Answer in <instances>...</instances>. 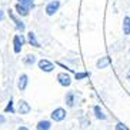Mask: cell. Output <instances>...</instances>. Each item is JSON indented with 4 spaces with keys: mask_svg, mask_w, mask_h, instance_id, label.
<instances>
[{
    "mask_svg": "<svg viewBox=\"0 0 130 130\" xmlns=\"http://www.w3.org/2000/svg\"><path fill=\"white\" fill-rule=\"evenodd\" d=\"M4 122H6V119H4V116H3V115H0V124H3Z\"/></svg>",
    "mask_w": 130,
    "mask_h": 130,
    "instance_id": "7402d4cb",
    "label": "cell"
},
{
    "mask_svg": "<svg viewBox=\"0 0 130 130\" xmlns=\"http://www.w3.org/2000/svg\"><path fill=\"white\" fill-rule=\"evenodd\" d=\"M17 3L26 6L27 9H33L35 7V0H17Z\"/></svg>",
    "mask_w": 130,
    "mask_h": 130,
    "instance_id": "2e32d148",
    "label": "cell"
},
{
    "mask_svg": "<svg viewBox=\"0 0 130 130\" xmlns=\"http://www.w3.org/2000/svg\"><path fill=\"white\" fill-rule=\"evenodd\" d=\"M27 42H29V44H31L33 47H40L37 39H36V35L33 31H29V33H27Z\"/></svg>",
    "mask_w": 130,
    "mask_h": 130,
    "instance_id": "30bf717a",
    "label": "cell"
},
{
    "mask_svg": "<svg viewBox=\"0 0 130 130\" xmlns=\"http://www.w3.org/2000/svg\"><path fill=\"white\" fill-rule=\"evenodd\" d=\"M66 104L69 107L74 106V93L73 92H67V94H66Z\"/></svg>",
    "mask_w": 130,
    "mask_h": 130,
    "instance_id": "9a60e30c",
    "label": "cell"
},
{
    "mask_svg": "<svg viewBox=\"0 0 130 130\" xmlns=\"http://www.w3.org/2000/svg\"><path fill=\"white\" fill-rule=\"evenodd\" d=\"M27 83H29V77H27V74H22V76L19 77V82H17V87H19L20 92H24V90H26Z\"/></svg>",
    "mask_w": 130,
    "mask_h": 130,
    "instance_id": "ba28073f",
    "label": "cell"
},
{
    "mask_svg": "<svg viewBox=\"0 0 130 130\" xmlns=\"http://www.w3.org/2000/svg\"><path fill=\"white\" fill-rule=\"evenodd\" d=\"M57 80L59 83H60V86H63V87H69L70 84H72V79H70V76L67 74V73L61 72L57 74Z\"/></svg>",
    "mask_w": 130,
    "mask_h": 130,
    "instance_id": "277c9868",
    "label": "cell"
},
{
    "mask_svg": "<svg viewBox=\"0 0 130 130\" xmlns=\"http://www.w3.org/2000/svg\"><path fill=\"white\" fill-rule=\"evenodd\" d=\"M115 130H130L126 124H123V123H117L115 126Z\"/></svg>",
    "mask_w": 130,
    "mask_h": 130,
    "instance_id": "ffe728a7",
    "label": "cell"
},
{
    "mask_svg": "<svg viewBox=\"0 0 130 130\" xmlns=\"http://www.w3.org/2000/svg\"><path fill=\"white\" fill-rule=\"evenodd\" d=\"M37 64H39V69L43 70V72H46V73H50V72H53V70H54V64L50 60H47V59H42V60H39Z\"/></svg>",
    "mask_w": 130,
    "mask_h": 130,
    "instance_id": "6da1fadb",
    "label": "cell"
},
{
    "mask_svg": "<svg viewBox=\"0 0 130 130\" xmlns=\"http://www.w3.org/2000/svg\"><path fill=\"white\" fill-rule=\"evenodd\" d=\"M93 111H94V116L99 119V120H106L107 119V116L103 113V110L100 109V106H94L93 107Z\"/></svg>",
    "mask_w": 130,
    "mask_h": 130,
    "instance_id": "4fadbf2b",
    "label": "cell"
},
{
    "mask_svg": "<svg viewBox=\"0 0 130 130\" xmlns=\"http://www.w3.org/2000/svg\"><path fill=\"white\" fill-rule=\"evenodd\" d=\"M3 20H4V12L0 9V22H3Z\"/></svg>",
    "mask_w": 130,
    "mask_h": 130,
    "instance_id": "44dd1931",
    "label": "cell"
},
{
    "mask_svg": "<svg viewBox=\"0 0 130 130\" xmlns=\"http://www.w3.org/2000/svg\"><path fill=\"white\" fill-rule=\"evenodd\" d=\"M9 16H10V19L14 22V24H16V29L17 30H20V31H24V23L22 22V20H19L17 17H16L14 14H13V12L12 10H9Z\"/></svg>",
    "mask_w": 130,
    "mask_h": 130,
    "instance_id": "9c48e42d",
    "label": "cell"
},
{
    "mask_svg": "<svg viewBox=\"0 0 130 130\" xmlns=\"http://www.w3.org/2000/svg\"><path fill=\"white\" fill-rule=\"evenodd\" d=\"M110 63H111V59L109 56H104V57H100L96 61V67L97 69H106L107 66H110Z\"/></svg>",
    "mask_w": 130,
    "mask_h": 130,
    "instance_id": "52a82bcc",
    "label": "cell"
},
{
    "mask_svg": "<svg viewBox=\"0 0 130 130\" xmlns=\"http://www.w3.org/2000/svg\"><path fill=\"white\" fill-rule=\"evenodd\" d=\"M126 79H127V80L130 82V70H129V72H127V74H126Z\"/></svg>",
    "mask_w": 130,
    "mask_h": 130,
    "instance_id": "cb8c5ba5",
    "label": "cell"
},
{
    "mask_svg": "<svg viewBox=\"0 0 130 130\" xmlns=\"http://www.w3.org/2000/svg\"><path fill=\"white\" fill-rule=\"evenodd\" d=\"M17 111H19L20 115H29V113L31 111V106L27 103L26 100H20V102H19V109H17Z\"/></svg>",
    "mask_w": 130,
    "mask_h": 130,
    "instance_id": "8992f818",
    "label": "cell"
},
{
    "mask_svg": "<svg viewBox=\"0 0 130 130\" xmlns=\"http://www.w3.org/2000/svg\"><path fill=\"white\" fill-rule=\"evenodd\" d=\"M29 10H30V9H27L26 6H23V4H20V3L16 4V12H17L19 16H27L29 14Z\"/></svg>",
    "mask_w": 130,
    "mask_h": 130,
    "instance_id": "7c38bea8",
    "label": "cell"
},
{
    "mask_svg": "<svg viewBox=\"0 0 130 130\" xmlns=\"http://www.w3.org/2000/svg\"><path fill=\"white\" fill-rule=\"evenodd\" d=\"M4 111H6V113H7V111H9V113H14V107H13V100L12 99H10V102H9V104H7V106H6V107H4Z\"/></svg>",
    "mask_w": 130,
    "mask_h": 130,
    "instance_id": "d6986e66",
    "label": "cell"
},
{
    "mask_svg": "<svg viewBox=\"0 0 130 130\" xmlns=\"http://www.w3.org/2000/svg\"><path fill=\"white\" fill-rule=\"evenodd\" d=\"M23 61H24V64H26V66H31L33 63H36V57L33 56V54H27Z\"/></svg>",
    "mask_w": 130,
    "mask_h": 130,
    "instance_id": "e0dca14e",
    "label": "cell"
},
{
    "mask_svg": "<svg viewBox=\"0 0 130 130\" xmlns=\"http://www.w3.org/2000/svg\"><path fill=\"white\" fill-rule=\"evenodd\" d=\"M123 35L124 36H129L130 35V17L126 16L123 19Z\"/></svg>",
    "mask_w": 130,
    "mask_h": 130,
    "instance_id": "8fae6325",
    "label": "cell"
},
{
    "mask_svg": "<svg viewBox=\"0 0 130 130\" xmlns=\"http://www.w3.org/2000/svg\"><path fill=\"white\" fill-rule=\"evenodd\" d=\"M87 76H89L87 72H82V73H76V74H74V79H76V80H83V79H86Z\"/></svg>",
    "mask_w": 130,
    "mask_h": 130,
    "instance_id": "ac0fdd59",
    "label": "cell"
},
{
    "mask_svg": "<svg viewBox=\"0 0 130 130\" xmlns=\"http://www.w3.org/2000/svg\"><path fill=\"white\" fill-rule=\"evenodd\" d=\"M17 130H29V129H27L26 126H20V127H19V129H17Z\"/></svg>",
    "mask_w": 130,
    "mask_h": 130,
    "instance_id": "603a6c76",
    "label": "cell"
},
{
    "mask_svg": "<svg viewBox=\"0 0 130 130\" xmlns=\"http://www.w3.org/2000/svg\"><path fill=\"white\" fill-rule=\"evenodd\" d=\"M52 119H53L54 122H61V120H64L66 119V110L63 107H57V109H54L52 111Z\"/></svg>",
    "mask_w": 130,
    "mask_h": 130,
    "instance_id": "7a4b0ae2",
    "label": "cell"
},
{
    "mask_svg": "<svg viewBox=\"0 0 130 130\" xmlns=\"http://www.w3.org/2000/svg\"><path fill=\"white\" fill-rule=\"evenodd\" d=\"M59 7H60V2H59V0H53V2H50V3L46 6V14L47 16H53L54 13L59 10Z\"/></svg>",
    "mask_w": 130,
    "mask_h": 130,
    "instance_id": "5b68a950",
    "label": "cell"
},
{
    "mask_svg": "<svg viewBox=\"0 0 130 130\" xmlns=\"http://www.w3.org/2000/svg\"><path fill=\"white\" fill-rule=\"evenodd\" d=\"M52 129V123L49 120H42L37 123V130H50Z\"/></svg>",
    "mask_w": 130,
    "mask_h": 130,
    "instance_id": "5bb4252c",
    "label": "cell"
},
{
    "mask_svg": "<svg viewBox=\"0 0 130 130\" xmlns=\"http://www.w3.org/2000/svg\"><path fill=\"white\" fill-rule=\"evenodd\" d=\"M23 43H24V39L22 35H16L14 37H13V50H14V53L16 54H19L20 52H22V46H23Z\"/></svg>",
    "mask_w": 130,
    "mask_h": 130,
    "instance_id": "3957f363",
    "label": "cell"
}]
</instances>
